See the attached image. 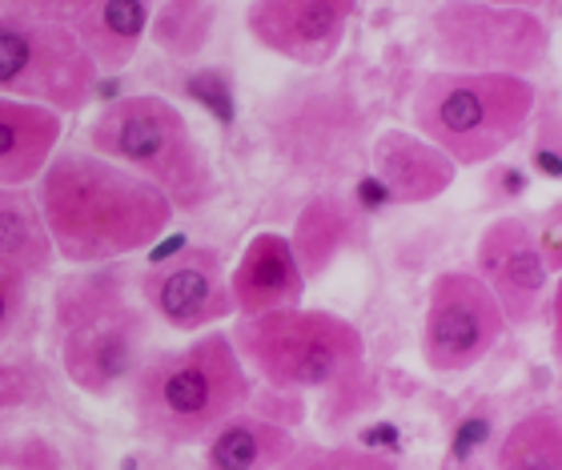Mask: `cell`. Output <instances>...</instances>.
<instances>
[{
    "mask_svg": "<svg viewBox=\"0 0 562 470\" xmlns=\"http://www.w3.org/2000/svg\"><path fill=\"white\" fill-rule=\"evenodd\" d=\"M33 198L53 254L77 270L117 266L157 246L173 225L165 193L93 149H57Z\"/></svg>",
    "mask_w": 562,
    "mask_h": 470,
    "instance_id": "1",
    "label": "cell"
},
{
    "mask_svg": "<svg viewBox=\"0 0 562 470\" xmlns=\"http://www.w3.org/2000/svg\"><path fill=\"white\" fill-rule=\"evenodd\" d=\"M254 374L229 329H205L181 350H153L130 382L133 423L165 447H201L234 414L249 411Z\"/></svg>",
    "mask_w": 562,
    "mask_h": 470,
    "instance_id": "2",
    "label": "cell"
},
{
    "mask_svg": "<svg viewBox=\"0 0 562 470\" xmlns=\"http://www.w3.org/2000/svg\"><path fill=\"white\" fill-rule=\"evenodd\" d=\"M229 342L249 374L278 394H322L346 414H358L370 402L366 338L341 314L293 306L237 317Z\"/></svg>",
    "mask_w": 562,
    "mask_h": 470,
    "instance_id": "3",
    "label": "cell"
},
{
    "mask_svg": "<svg viewBox=\"0 0 562 470\" xmlns=\"http://www.w3.org/2000/svg\"><path fill=\"white\" fill-rule=\"evenodd\" d=\"M53 346L81 394L113 399L153 354V317L117 266H89L57 282Z\"/></svg>",
    "mask_w": 562,
    "mask_h": 470,
    "instance_id": "4",
    "label": "cell"
},
{
    "mask_svg": "<svg viewBox=\"0 0 562 470\" xmlns=\"http://www.w3.org/2000/svg\"><path fill=\"white\" fill-rule=\"evenodd\" d=\"M89 149L149 181L173 213L210 210L222 186L189 118L157 93L121 97L89 125Z\"/></svg>",
    "mask_w": 562,
    "mask_h": 470,
    "instance_id": "5",
    "label": "cell"
},
{
    "mask_svg": "<svg viewBox=\"0 0 562 470\" xmlns=\"http://www.w3.org/2000/svg\"><path fill=\"white\" fill-rule=\"evenodd\" d=\"M539 85L510 72L434 69L414 89V133L442 149L458 169L503 157L530 130Z\"/></svg>",
    "mask_w": 562,
    "mask_h": 470,
    "instance_id": "6",
    "label": "cell"
},
{
    "mask_svg": "<svg viewBox=\"0 0 562 470\" xmlns=\"http://www.w3.org/2000/svg\"><path fill=\"white\" fill-rule=\"evenodd\" d=\"M101 69L65 21L0 9V97L45 105L60 118L89 109Z\"/></svg>",
    "mask_w": 562,
    "mask_h": 470,
    "instance_id": "7",
    "label": "cell"
},
{
    "mask_svg": "<svg viewBox=\"0 0 562 470\" xmlns=\"http://www.w3.org/2000/svg\"><path fill=\"white\" fill-rule=\"evenodd\" d=\"M430 45L442 69L530 77L547 65L551 29L542 12L482 0H442L430 12Z\"/></svg>",
    "mask_w": 562,
    "mask_h": 470,
    "instance_id": "8",
    "label": "cell"
},
{
    "mask_svg": "<svg viewBox=\"0 0 562 470\" xmlns=\"http://www.w3.org/2000/svg\"><path fill=\"white\" fill-rule=\"evenodd\" d=\"M506 317L474 270H442L426 290L422 358L434 374H467L503 342Z\"/></svg>",
    "mask_w": 562,
    "mask_h": 470,
    "instance_id": "9",
    "label": "cell"
},
{
    "mask_svg": "<svg viewBox=\"0 0 562 470\" xmlns=\"http://www.w3.org/2000/svg\"><path fill=\"white\" fill-rule=\"evenodd\" d=\"M137 298L149 317H161L177 334H205L234 317L229 270L210 246H186L153 261L137 278Z\"/></svg>",
    "mask_w": 562,
    "mask_h": 470,
    "instance_id": "10",
    "label": "cell"
},
{
    "mask_svg": "<svg viewBox=\"0 0 562 470\" xmlns=\"http://www.w3.org/2000/svg\"><path fill=\"white\" fill-rule=\"evenodd\" d=\"M474 273L498 302L506 326L515 329H527L539 322L542 302L551 294V286L559 282L542 261L530 222L515 217V213L494 217L482 230L479 246H474Z\"/></svg>",
    "mask_w": 562,
    "mask_h": 470,
    "instance_id": "11",
    "label": "cell"
},
{
    "mask_svg": "<svg viewBox=\"0 0 562 470\" xmlns=\"http://www.w3.org/2000/svg\"><path fill=\"white\" fill-rule=\"evenodd\" d=\"M358 0H249L246 33L281 60L322 69L346 45Z\"/></svg>",
    "mask_w": 562,
    "mask_h": 470,
    "instance_id": "12",
    "label": "cell"
},
{
    "mask_svg": "<svg viewBox=\"0 0 562 470\" xmlns=\"http://www.w3.org/2000/svg\"><path fill=\"white\" fill-rule=\"evenodd\" d=\"M305 286L310 282L297 266L290 237L278 230H261L249 237V246L229 270V298H234V314L241 317L302 306Z\"/></svg>",
    "mask_w": 562,
    "mask_h": 470,
    "instance_id": "13",
    "label": "cell"
},
{
    "mask_svg": "<svg viewBox=\"0 0 562 470\" xmlns=\"http://www.w3.org/2000/svg\"><path fill=\"white\" fill-rule=\"evenodd\" d=\"M370 157H374V174L382 189L398 205H426V201L442 198L458 177V165L442 149H434L426 137L406 130L378 133Z\"/></svg>",
    "mask_w": 562,
    "mask_h": 470,
    "instance_id": "14",
    "label": "cell"
},
{
    "mask_svg": "<svg viewBox=\"0 0 562 470\" xmlns=\"http://www.w3.org/2000/svg\"><path fill=\"white\" fill-rule=\"evenodd\" d=\"M65 118L45 105L0 97V186L29 189L60 149Z\"/></svg>",
    "mask_w": 562,
    "mask_h": 470,
    "instance_id": "15",
    "label": "cell"
},
{
    "mask_svg": "<svg viewBox=\"0 0 562 470\" xmlns=\"http://www.w3.org/2000/svg\"><path fill=\"white\" fill-rule=\"evenodd\" d=\"M153 0H85L69 16V29L101 72L125 69L149 36Z\"/></svg>",
    "mask_w": 562,
    "mask_h": 470,
    "instance_id": "16",
    "label": "cell"
},
{
    "mask_svg": "<svg viewBox=\"0 0 562 470\" xmlns=\"http://www.w3.org/2000/svg\"><path fill=\"white\" fill-rule=\"evenodd\" d=\"M302 438L293 435L290 423L266 418V414H234L222 423L201 447V467L205 470H278L281 462L297 450Z\"/></svg>",
    "mask_w": 562,
    "mask_h": 470,
    "instance_id": "17",
    "label": "cell"
},
{
    "mask_svg": "<svg viewBox=\"0 0 562 470\" xmlns=\"http://www.w3.org/2000/svg\"><path fill=\"white\" fill-rule=\"evenodd\" d=\"M353 230H358V213L346 198L338 193H317L310 205L302 210L297 225H293L290 246L297 254V266H302L305 282H314L334 266V261L346 254V246L353 242Z\"/></svg>",
    "mask_w": 562,
    "mask_h": 470,
    "instance_id": "18",
    "label": "cell"
},
{
    "mask_svg": "<svg viewBox=\"0 0 562 470\" xmlns=\"http://www.w3.org/2000/svg\"><path fill=\"white\" fill-rule=\"evenodd\" d=\"M0 261H9L12 270H21L33 282L53 273L57 254H53L48 230L29 189L0 186Z\"/></svg>",
    "mask_w": 562,
    "mask_h": 470,
    "instance_id": "19",
    "label": "cell"
},
{
    "mask_svg": "<svg viewBox=\"0 0 562 470\" xmlns=\"http://www.w3.org/2000/svg\"><path fill=\"white\" fill-rule=\"evenodd\" d=\"M491 470H562V414L554 406L518 414L494 447Z\"/></svg>",
    "mask_w": 562,
    "mask_h": 470,
    "instance_id": "20",
    "label": "cell"
},
{
    "mask_svg": "<svg viewBox=\"0 0 562 470\" xmlns=\"http://www.w3.org/2000/svg\"><path fill=\"white\" fill-rule=\"evenodd\" d=\"M213 29V0H165L161 12L149 16L153 41L177 57H189L205 45Z\"/></svg>",
    "mask_w": 562,
    "mask_h": 470,
    "instance_id": "21",
    "label": "cell"
},
{
    "mask_svg": "<svg viewBox=\"0 0 562 470\" xmlns=\"http://www.w3.org/2000/svg\"><path fill=\"white\" fill-rule=\"evenodd\" d=\"M45 399V378L33 362H4L0 358V418L16 411H29Z\"/></svg>",
    "mask_w": 562,
    "mask_h": 470,
    "instance_id": "22",
    "label": "cell"
},
{
    "mask_svg": "<svg viewBox=\"0 0 562 470\" xmlns=\"http://www.w3.org/2000/svg\"><path fill=\"white\" fill-rule=\"evenodd\" d=\"M29 286H33V278H24L9 261H0V350L16 334L24 310H29Z\"/></svg>",
    "mask_w": 562,
    "mask_h": 470,
    "instance_id": "23",
    "label": "cell"
},
{
    "mask_svg": "<svg viewBox=\"0 0 562 470\" xmlns=\"http://www.w3.org/2000/svg\"><path fill=\"white\" fill-rule=\"evenodd\" d=\"M535 118H539V130H535V149H530V161L539 169V177H559V113H554V101L551 109H542V97H539V109H535Z\"/></svg>",
    "mask_w": 562,
    "mask_h": 470,
    "instance_id": "24",
    "label": "cell"
},
{
    "mask_svg": "<svg viewBox=\"0 0 562 470\" xmlns=\"http://www.w3.org/2000/svg\"><path fill=\"white\" fill-rule=\"evenodd\" d=\"M535 230V242H539V254L542 261H547V270L554 273V278H562V205L559 201H551L547 210H542L539 225H530Z\"/></svg>",
    "mask_w": 562,
    "mask_h": 470,
    "instance_id": "25",
    "label": "cell"
},
{
    "mask_svg": "<svg viewBox=\"0 0 562 470\" xmlns=\"http://www.w3.org/2000/svg\"><path fill=\"white\" fill-rule=\"evenodd\" d=\"M326 470H402L394 459L366 447H326Z\"/></svg>",
    "mask_w": 562,
    "mask_h": 470,
    "instance_id": "26",
    "label": "cell"
},
{
    "mask_svg": "<svg viewBox=\"0 0 562 470\" xmlns=\"http://www.w3.org/2000/svg\"><path fill=\"white\" fill-rule=\"evenodd\" d=\"M85 0H4V9H21V12H36V16H53V21H65L77 9H81Z\"/></svg>",
    "mask_w": 562,
    "mask_h": 470,
    "instance_id": "27",
    "label": "cell"
},
{
    "mask_svg": "<svg viewBox=\"0 0 562 470\" xmlns=\"http://www.w3.org/2000/svg\"><path fill=\"white\" fill-rule=\"evenodd\" d=\"M278 470H326V447H317V443L314 447H310V443H297V450H293Z\"/></svg>",
    "mask_w": 562,
    "mask_h": 470,
    "instance_id": "28",
    "label": "cell"
},
{
    "mask_svg": "<svg viewBox=\"0 0 562 470\" xmlns=\"http://www.w3.org/2000/svg\"><path fill=\"white\" fill-rule=\"evenodd\" d=\"M482 4H503V9H527V12H542V4H551V0H482Z\"/></svg>",
    "mask_w": 562,
    "mask_h": 470,
    "instance_id": "29",
    "label": "cell"
},
{
    "mask_svg": "<svg viewBox=\"0 0 562 470\" xmlns=\"http://www.w3.org/2000/svg\"><path fill=\"white\" fill-rule=\"evenodd\" d=\"M0 9H4V0H0Z\"/></svg>",
    "mask_w": 562,
    "mask_h": 470,
    "instance_id": "30",
    "label": "cell"
}]
</instances>
